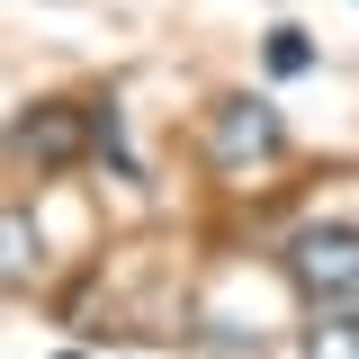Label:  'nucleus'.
Masks as SVG:
<instances>
[{
    "label": "nucleus",
    "mask_w": 359,
    "mask_h": 359,
    "mask_svg": "<svg viewBox=\"0 0 359 359\" xmlns=\"http://www.w3.org/2000/svg\"><path fill=\"white\" fill-rule=\"evenodd\" d=\"M287 278L306 287L314 306L359 297V224H306V233L287 243Z\"/></svg>",
    "instance_id": "nucleus-1"
},
{
    "label": "nucleus",
    "mask_w": 359,
    "mask_h": 359,
    "mask_svg": "<svg viewBox=\"0 0 359 359\" xmlns=\"http://www.w3.org/2000/svg\"><path fill=\"white\" fill-rule=\"evenodd\" d=\"M278 144H287V126H278L269 99H216V108H207V162H216V171H252Z\"/></svg>",
    "instance_id": "nucleus-2"
},
{
    "label": "nucleus",
    "mask_w": 359,
    "mask_h": 359,
    "mask_svg": "<svg viewBox=\"0 0 359 359\" xmlns=\"http://www.w3.org/2000/svg\"><path fill=\"white\" fill-rule=\"evenodd\" d=\"M81 144H90V108H72V99H54V108H36V117L18 126V153L45 162V171H63Z\"/></svg>",
    "instance_id": "nucleus-3"
},
{
    "label": "nucleus",
    "mask_w": 359,
    "mask_h": 359,
    "mask_svg": "<svg viewBox=\"0 0 359 359\" xmlns=\"http://www.w3.org/2000/svg\"><path fill=\"white\" fill-rule=\"evenodd\" d=\"M45 269V233L27 207H0V287H36Z\"/></svg>",
    "instance_id": "nucleus-4"
},
{
    "label": "nucleus",
    "mask_w": 359,
    "mask_h": 359,
    "mask_svg": "<svg viewBox=\"0 0 359 359\" xmlns=\"http://www.w3.org/2000/svg\"><path fill=\"white\" fill-rule=\"evenodd\" d=\"M306 359H359V314L351 306H323L306 323Z\"/></svg>",
    "instance_id": "nucleus-5"
},
{
    "label": "nucleus",
    "mask_w": 359,
    "mask_h": 359,
    "mask_svg": "<svg viewBox=\"0 0 359 359\" xmlns=\"http://www.w3.org/2000/svg\"><path fill=\"white\" fill-rule=\"evenodd\" d=\"M269 72H278V81L314 72V36H306V27H278V36H269Z\"/></svg>",
    "instance_id": "nucleus-6"
}]
</instances>
